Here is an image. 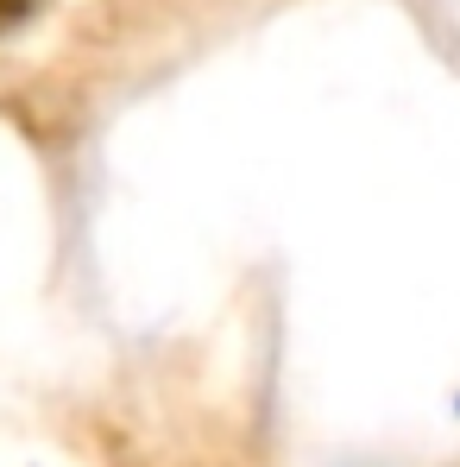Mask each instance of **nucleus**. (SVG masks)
Returning a JSON list of instances; mask_svg holds the SVG:
<instances>
[{
    "label": "nucleus",
    "instance_id": "1",
    "mask_svg": "<svg viewBox=\"0 0 460 467\" xmlns=\"http://www.w3.org/2000/svg\"><path fill=\"white\" fill-rule=\"evenodd\" d=\"M32 6H38V0H0V32H13V26H19Z\"/></svg>",
    "mask_w": 460,
    "mask_h": 467
}]
</instances>
